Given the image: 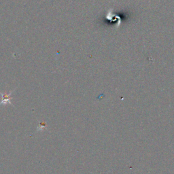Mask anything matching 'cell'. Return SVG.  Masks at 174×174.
Masks as SVG:
<instances>
[{
	"instance_id": "6da1fadb",
	"label": "cell",
	"mask_w": 174,
	"mask_h": 174,
	"mask_svg": "<svg viewBox=\"0 0 174 174\" xmlns=\"http://www.w3.org/2000/svg\"><path fill=\"white\" fill-rule=\"evenodd\" d=\"M14 91V90H13L12 91L10 92L9 94H6V93H3L0 92V95H1V97H2V100H1V102H0V106H1V105H6L7 104H9L12 105V106H13V104H12L11 100L12 99L13 97H11V95L12 93Z\"/></svg>"
},
{
	"instance_id": "7a4b0ae2",
	"label": "cell",
	"mask_w": 174,
	"mask_h": 174,
	"mask_svg": "<svg viewBox=\"0 0 174 174\" xmlns=\"http://www.w3.org/2000/svg\"><path fill=\"white\" fill-rule=\"evenodd\" d=\"M44 129L48 130V128H47L46 122H39V125L37 128V131H41V130H43Z\"/></svg>"
}]
</instances>
